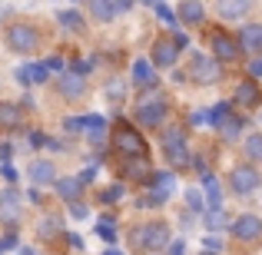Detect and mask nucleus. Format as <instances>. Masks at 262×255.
<instances>
[{"label": "nucleus", "mask_w": 262, "mask_h": 255, "mask_svg": "<svg viewBox=\"0 0 262 255\" xmlns=\"http://www.w3.org/2000/svg\"><path fill=\"white\" fill-rule=\"evenodd\" d=\"M163 116H166V100H163V93L140 96V103H136V120H140L143 126H160Z\"/></svg>", "instance_id": "obj_1"}, {"label": "nucleus", "mask_w": 262, "mask_h": 255, "mask_svg": "<svg viewBox=\"0 0 262 255\" xmlns=\"http://www.w3.org/2000/svg\"><path fill=\"white\" fill-rule=\"evenodd\" d=\"M113 146L120 149V153H126L129 159H133V156H143L146 143H143V136L136 133L133 126H126V123H123V126H116V129H113Z\"/></svg>", "instance_id": "obj_2"}, {"label": "nucleus", "mask_w": 262, "mask_h": 255, "mask_svg": "<svg viewBox=\"0 0 262 255\" xmlns=\"http://www.w3.org/2000/svg\"><path fill=\"white\" fill-rule=\"evenodd\" d=\"M133 239H136V245H140V249H163V245L169 242V225H166V222L140 225Z\"/></svg>", "instance_id": "obj_3"}, {"label": "nucleus", "mask_w": 262, "mask_h": 255, "mask_svg": "<svg viewBox=\"0 0 262 255\" xmlns=\"http://www.w3.org/2000/svg\"><path fill=\"white\" fill-rule=\"evenodd\" d=\"M7 40H10L13 50H33V47L40 43V33L33 30L30 24H13L10 30H7Z\"/></svg>", "instance_id": "obj_4"}, {"label": "nucleus", "mask_w": 262, "mask_h": 255, "mask_svg": "<svg viewBox=\"0 0 262 255\" xmlns=\"http://www.w3.org/2000/svg\"><path fill=\"white\" fill-rule=\"evenodd\" d=\"M219 77H223V70H219V63L212 57H206V53H196V57H192V80H199V83H216Z\"/></svg>", "instance_id": "obj_5"}, {"label": "nucleus", "mask_w": 262, "mask_h": 255, "mask_svg": "<svg viewBox=\"0 0 262 255\" xmlns=\"http://www.w3.org/2000/svg\"><path fill=\"white\" fill-rule=\"evenodd\" d=\"M163 146H166L169 163H179V166H186V163H189V153H186V140H183V133H179L176 126L163 133Z\"/></svg>", "instance_id": "obj_6"}, {"label": "nucleus", "mask_w": 262, "mask_h": 255, "mask_svg": "<svg viewBox=\"0 0 262 255\" xmlns=\"http://www.w3.org/2000/svg\"><path fill=\"white\" fill-rule=\"evenodd\" d=\"M169 192H173V172H160V176H156L153 192H149V196L143 199L140 205H163V202L169 199Z\"/></svg>", "instance_id": "obj_7"}, {"label": "nucleus", "mask_w": 262, "mask_h": 255, "mask_svg": "<svg viewBox=\"0 0 262 255\" xmlns=\"http://www.w3.org/2000/svg\"><path fill=\"white\" fill-rule=\"evenodd\" d=\"M232 232H236V239H243V242H252V239H259V236H262L259 216H239L236 222H232Z\"/></svg>", "instance_id": "obj_8"}, {"label": "nucleus", "mask_w": 262, "mask_h": 255, "mask_svg": "<svg viewBox=\"0 0 262 255\" xmlns=\"http://www.w3.org/2000/svg\"><path fill=\"white\" fill-rule=\"evenodd\" d=\"M0 219L10 222V225L20 219V192L17 189H4L0 192Z\"/></svg>", "instance_id": "obj_9"}, {"label": "nucleus", "mask_w": 262, "mask_h": 255, "mask_svg": "<svg viewBox=\"0 0 262 255\" xmlns=\"http://www.w3.org/2000/svg\"><path fill=\"white\" fill-rule=\"evenodd\" d=\"M259 186V176H256V169H249V166H239L236 172H232V189L236 192H252Z\"/></svg>", "instance_id": "obj_10"}, {"label": "nucleus", "mask_w": 262, "mask_h": 255, "mask_svg": "<svg viewBox=\"0 0 262 255\" xmlns=\"http://www.w3.org/2000/svg\"><path fill=\"white\" fill-rule=\"evenodd\" d=\"M176 43L173 40H156L153 43V63L156 66H173V60H176Z\"/></svg>", "instance_id": "obj_11"}, {"label": "nucleus", "mask_w": 262, "mask_h": 255, "mask_svg": "<svg viewBox=\"0 0 262 255\" xmlns=\"http://www.w3.org/2000/svg\"><path fill=\"white\" fill-rule=\"evenodd\" d=\"M212 50H216V57H219V60H236L239 47L232 43L226 33H216V37H212Z\"/></svg>", "instance_id": "obj_12"}, {"label": "nucleus", "mask_w": 262, "mask_h": 255, "mask_svg": "<svg viewBox=\"0 0 262 255\" xmlns=\"http://www.w3.org/2000/svg\"><path fill=\"white\" fill-rule=\"evenodd\" d=\"M123 172H126V176H133V179H146L149 172H153V166H149L146 156H133V159H126Z\"/></svg>", "instance_id": "obj_13"}, {"label": "nucleus", "mask_w": 262, "mask_h": 255, "mask_svg": "<svg viewBox=\"0 0 262 255\" xmlns=\"http://www.w3.org/2000/svg\"><path fill=\"white\" fill-rule=\"evenodd\" d=\"M17 80H20V83H43V80H47V66L27 63V66H20V70H17Z\"/></svg>", "instance_id": "obj_14"}, {"label": "nucleus", "mask_w": 262, "mask_h": 255, "mask_svg": "<svg viewBox=\"0 0 262 255\" xmlns=\"http://www.w3.org/2000/svg\"><path fill=\"white\" fill-rule=\"evenodd\" d=\"M27 172H30V179H33V182H53V179H57L53 166H50V163H43V159H33Z\"/></svg>", "instance_id": "obj_15"}, {"label": "nucleus", "mask_w": 262, "mask_h": 255, "mask_svg": "<svg viewBox=\"0 0 262 255\" xmlns=\"http://www.w3.org/2000/svg\"><path fill=\"white\" fill-rule=\"evenodd\" d=\"M239 43H243L246 50H262V27H256V24L243 27V33H239Z\"/></svg>", "instance_id": "obj_16"}, {"label": "nucleus", "mask_w": 262, "mask_h": 255, "mask_svg": "<svg viewBox=\"0 0 262 255\" xmlns=\"http://www.w3.org/2000/svg\"><path fill=\"white\" fill-rule=\"evenodd\" d=\"M236 100L243 103V106H252V103L259 100V86L252 83V80H243V83L236 86Z\"/></svg>", "instance_id": "obj_17"}, {"label": "nucleus", "mask_w": 262, "mask_h": 255, "mask_svg": "<svg viewBox=\"0 0 262 255\" xmlns=\"http://www.w3.org/2000/svg\"><path fill=\"white\" fill-rule=\"evenodd\" d=\"M203 182H206V192H209V212H219V209H223V202H219V199H223V196H219V182L206 169H203Z\"/></svg>", "instance_id": "obj_18"}, {"label": "nucleus", "mask_w": 262, "mask_h": 255, "mask_svg": "<svg viewBox=\"0 0 262 255\" xmlns=\"http://www.w3.org/2000/svg\"><path fill=\"white\" fill-rule=\"evenodd\" d=\"M103 129H106V120H103V116H86V120H83V133H90L93 143L103 140Z\"/></svg>", "instance_id": "obj_19"}, {"label": "nucleus", "mask_w": 262, "mask_h": 255, "mask_svg": "<svg viewBox=\"0 0 262 255\" xmlns=\"http://www.w3.org/2000/svg\"><path fill=\"white\" fill-rule=\"evenodd\" d=\"M60 93H63V96H80V93H83V80L73 77V73L60 77Z\"/></svg>", "instance_id": "obj_20"}, {"label": "nucleus", "mask_w": 262, "mask_h": 255, "mask_svg": "<svg viewBox=\"0 0 262 255\" xmlns=\"http://www.w3.org/2000/svg\"><path fill=\"white\" fill-rule=\"evenodd\" d=\"M17 123H20V106L0 103V126H17Z\"/></svg>", "instance_id": "obj_21"}, {"label": "nucleus", "mask_w": 262, "mask_h": 255, "mask_svg": "<svg viewBox=\"0 0 262 255\" xmlns=\"http://www.w3.org/2000/svg\"><path fill=\"white\" fill-rule=\"evenodd\" d=\"M133 80H136V83H149V80H156L149 60H136V63H133Z\"/></svg>", "instance_id": "obj_22"}, {"label": "nucleus", "mask_w": 262, "mask_h": 255, "mask_svg": "<svg viewBox=\"0 0 262 255\" xmlns=\"http://www.w3.org/2000/svg\"><path fill=\"white\" fill-rule=\"evenodd\" d=\"M57 189H60V196H63L67 202H77V192H80V182H73V179H60V182H57Z\"/></svg>", "instance_id": "obj_23"}, {"label": "nucleus", "mask_w": 262, "mask_h": 255, "mask_svg": "<svg viewBox=\"0 0 262 255\" xmlns=\"http://www.w3.org/2000/svg\"><path fill=\"white\" fill-rule=\"evenodd\" d=\"M96 236H103L106 242H116V222L113 219H100L96 222Z\"/></svg>", "instance_id": "obj_24"}, {"label": "nucleus", "mask_w": 262, "mask_h": 255, "mask_svg": "<svg viewBox=\"0 0 262 255\" xmlns=\"http://www.w3.org/2000/svg\"><path fill=\"white\" fill-rule=\"evenodd\" d=\"M179 13H183V20L196 24V20L203 17V4H183V7H179Z\"/></svg>", "instance_id": "obj_25"}, {"label": "nucleus", "mask_w": 262, "mask_h": 255, "mask_svg": "<svg viewBox=\"0 0 262 255\" xmlns=\"http://www.w3.org/2000/svg\"><path fill=\"white\" fill-rule=\"evenodd\" d=\"M219 129H223V136H226V140H232V136H239V129H243V126H239V120H236V116H226V120L219 123Z\"/></svg>", "instance_id": "obj_26"}, {"label": "nucleus", "mask_w": 262, "mask_h": 255, "mask_svg": "<svg viewBox=\"0 0 262 255\" xmlns=\"http://www.w3.org/2000/svg\"><path fill=\"white\" fill-rule=\"evenodd\" d=\"M60 24H63V27H73V30H80V27H83V20H80L77 10H63V13H60Z\"/></svg>", "instance_id": "obj_27"}, {"label": "nucleus", "mask_w": 262, "mask_h": 255, "mask_svg": "<svg viewBox=\"0 0 262 255\" xmlns=\"http://www.w3.org/2000/svg\"><path fill=\"white\" fill-rule=\"evenodd\" d=\"M90 10H93L100 20H113V13H116V4H93Z\"/></svg>", "instance_id": "obj_28"}, {"label": "nucleus", "mask_w": 262, "mask_h": 255, "mask_svg": "<svg viewBox=\"0 0 262 255\" xmlns=\"http://www.w3.org/2000/svg\"><path fill=\"white\" fill-rule=\"evenodd\" d=\"M246 153H249L252 159H262V136H249V140H246Z\"/></svg>", "instance_id": "obj_29"}, {"label": "nucleus", "mask_w": 262, "mask_h": 255, "mask_svg": "<svg viewBox=\"0 0 262 255\" xmlns=\"http://www.w3.org/2000/svg\"><path fill=\"white\" fill-rule=\"evenodd\" d=\"M57 232H60V222H57V219H43V222H40V236H43V239H53Z\"/></svg>", "instance_id": "obj_30"}, {"label": "nucleus", "mask_w": 262, "mask_h": 255, "mask_svg": "<svg viewBox=\"0 0 262 255\" xmlns=\"http://www.w3.org/2000/svg\"><path fill=\"white\" fill-rule=\"evenodd\" d=\"M246 10V4H219V13H223V17H239V13Z\"/></svg>", "instance_id": "obj_31"}, {"label": "nucleus", "mask_w": 262, "mask_h": 255, "mask_svg": "<svg viewBox=\"0 0 262 255\" xmlns=\"http://www.w3.org/2000/svg\"><path fill=\"white\" fill-rule=\"evenodd\" d=\"M206 225H209V229H223V225H226L223 209H219V212H209V216H206Z\"/></svg>", "instance_id": "obj_32"}, {"label": "nucleus", "mask_w": 262, "mask_h": 255, "mask_svg": "<svg viewBox=\"0 0 262 255\" xmlns=\"http://www.w3.org/2000/svg\"><path fill=\"white\" fill-rule=\"evenodd\" d=\"M153 10H156V13H160V17H163V24H169V27H173V24H176V17H173V10H169V7H166V4H153Z\"/></svg>", "instance_id": "obj_33"}, {"label": "nucleus", "mask_w": 262, "mask_h": 255, "mask_svg": "<svg viewBox=\"0 0 262 255\" xmlns=\"http://www.w3.org/2000/svg\"><path fill=\"white\" fill-rule=\"evenodd\" d=\"M186 202H189V209H203V196H199L196 189H189V192H186Z\"/></svg>", "instance_id": "obj_34"}, {"label": "nucleus", "mask_w": 262, "mask_h": 255, "mask_svg": "<svg viewBox=\"0 0 262 255\" xmlns=\"http://www.w3.org/2000/svg\"><path fill=\"white\" fill-rule=\"evenodd\" d=\"M120 196H123V186H110V189L103 192V199H106V202H116Z\"/></svg>", "instance_id": "obj_35"}, {"label": "nucleus", "mask_w": 262, "mask_h": 255, "mask_svg": "<svg viewBox=\"0 0 262 255\" xmlns=\"http://www.w3.org/2000/svg\"><path fill=\"white\" fill-rule=\"evenodd\" d=\"M70 216L73 219H86V205L83 202H70Z\"/></svg>", "instance_id": "obj_36"}, {"label": "nucleus", "mask_w": 262, "mask_h": 255, "mask_svg": "<svg viewBox=\"0 0 262 255\" xmlns=\"http://www.w3.org/2000/svg\"><path fill=\"white\" fill-rule=\"evenodd\" d=\"M67 133H83V120H67Z\"/></svg>", "instance_id": "obj_37"}, {"label": "nucleus", "mask_w": 262, "mask_h": 255, "mask_svg": "<svg viewBox=\"0 0 262 255\" xmlns=\"http://www.w3.org/2000/svg\"><path fill=\"white\" fill-rule=\"evenodd\" d=\"M203 245H206V249H209V252H219V249H223V242H219L216 236H209V239H206Z\"/></svg>", "instance_id": "obj_38"}, {"label": "nucleus", "mask_w": 262, "mask_h": 255, "mask_svg": "<svg viewBox=\"0 0 262 255\" xmlns=\"http://www.w3.org/2000/svg\"><path fill=\"white\" fill-rule=\"evenodd\" d=\"M192 123H196V126H203V123H209V113H203V109H196V113H192Z\"/></svg>", "instance_id": "obj_39"}, {"label": "nucleus", "mask_w": 262, "mask_h": 255, "mask_svg": "<svg viewBox=\"0 0 262 255\" xmlns=\"http://www.w3.org/2000/svg\"><path fill=\"white\" fill-rule=\"evenodd\" d=\"M10 153H13V146H10V143H0V159H10Z\"/></svg>", "instance_id": "obj_40"}, {"label": "nucleus", "mask_w": 262, "mask_h": 255, "mask_svg": "<svg viewBox=\"0 0 262 255\" xmlns=\"http://www.w3.org/2000/svg\"><path fill=\"white\" fill-rule=\"evenodd\" d=\"M169 255H186V245L183 242H173V245H169Z\"/></svg>", "instance_id": "obj_41"}, {"label": "nucleus", "mask_w": 262, "mask_h": 255, "mask_svg": "<svg viewBox=\"0 0 262 255\" xmlns=\"http://www.w3.org/2000/svg\"><path fill=\"white\" fill-rule=\"evenodd\" d=\"M43 66H50V70H60V66H63V60H60V57H50Z\"/></svg>", "instance_id": "obj_42"}, {"label": "nucleus", "mask_w": 262, "mask_h": 255, "mask_svg": "<svg viewBox=\"0 0 262 255\" xmlns=\"http://www.w3.org/2000/svg\"><path fill=\"white\" fill-rule=\"evenodd\" d=\"M4 176H7V179H10V182H13V179H17V169H13L10 163H4Z\"/></svg>", "instance_id": "obj_43"}, {"label": "nucleus", "mask_w": 262, "mask_h": 255, "mask_svg": "<svg viewBox=\"0 0 262 255\" xmlns=\"http://www.w3.org/2000/svg\"><path fill=\"white\" fill-rule=\"evenodd\" d=\"M249 73H252V77H262V60H256V63L249 66Z\"/></svg>", "instance_id": "obj_44"}, {"label": "nucleus", "mask_w": 262, "mask_h": 255, "mask_svg": "<svg viewBox=\"0 0 262 255\" xmlns=\"http://www.w3.org/2000/svg\"><path fill=\"white\" fill-rule=\"evenodd\" d=\"M13 245H17V239H13V236H7L4 242H0V249H13Z\"/></svg>", "instance_id": "obj_45"}, {"label": "nucleus", "mask_w": 262, "mask_h": 255, "mask_svg": "<svg viewBox=\"0 0 262 255\" xmlns=\"http://www.w3.org/2000/svg\"><path fill=\"white\" fill-rule=\"evenodd\" d=\"M20 255H37V252H33V249H20Z\"/></svg>", "instance_id": "obj_46"}]
</instances>
